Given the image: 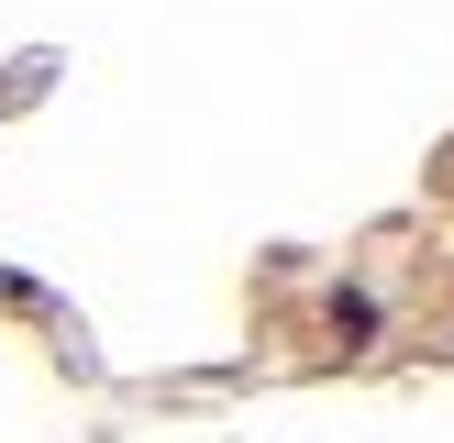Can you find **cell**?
Wrapping results in <instances>:
<instances>
[{
    "label": "cell",
    "mask_w": 454,
    "mask_h": 443,
    "mask_svg": "<svg viewBox=\"0 0 454 443\" xmlns=\"http://www.w3.org/2000/svg\"><path fill=\"white\" fill-rule=\"evenodd\" d=\"M333 332L344 344H377V299H333Z\"/></svg>",
    "instance_id": "6da1fadb"
}]
</instances>
